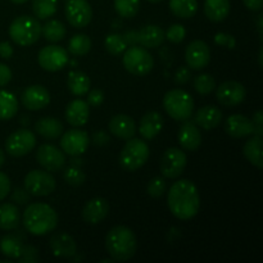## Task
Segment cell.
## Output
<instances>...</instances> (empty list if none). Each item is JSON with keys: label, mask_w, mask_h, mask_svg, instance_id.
<instances>
[{"label": "cell", "mask_w": 263, "mask_h": 263, "mask_svg": "<svg viewBox=\"0 0 263 263\" xmlns=\"http://www.w3.org/2000/svg\"><path fill=\"white\" fill-rule=\"evenodd\" d=\"M167 204L176 218L182 221L192 220L198 215L200 207V198L197 186L186 179L176 181L170 187Z\"/></svg>", "instance_id": "cell-1"}, {"label": "cell", "mask_w": 263, "mask_h": 263, "mask_svg": "<svg viewBox=\"0 0 263 263\" xmlns=\"http://www.w3.org/2000/svg\"><path fill=\"white\" fill-rule=\"evenodd\" d=\"M105 248L113 261H128L135 256L138 248L135 234L127 226H115L105 236Z\"/></svg>", "instance_id": "cell-2"}, {"label": "cell", "mask_w": 263, "mask_h": 263, "mask_svg": "<svg viewBox=\"0 0 263 263\" xmlns=\"http://www.w3.org/2000/svg\"><path fill=\"white\" fill-rule=\"evenodd\" d=\"M23 225L30 234L43 236L58 225V215L46 203H31L23 212Z\"/></svg>", "instance_id": "cell-3"}, {"label": "cell", "mask_w": 263, "mask_h": 263, "mask_svg": "<svg viewBox=\"0 0 263 263\" xmlns=\"http://www.w3.org/2000/svg\"><path fill=\"white\" fill-rule=\"evenodd\" d=\"M9 36L21 46L33 45L41 36V25L37 18L30 15L17 17L9 26Z\"/></svg>", "instance_id": "cell-4"}, {"label": "cell", "mask_w": 263, "mask_h": 263, "mask_svg": "<svg viewBox=\"0 0 263 263\" xmlns=\"http://www.w3.org/2000/svg\"><path fill=\"white\" fill-rule=\"evenodd\" d=\"M163 108L175 121H185L192 117L194 100L185 90L172 89L163 97Z\"/></svg>", "instance_id": "cell-5"}, {"label": "cell", "mask_w": 263, "mask_h": 263, "mask_svg": "<svg viewBox=\"0 0 263 263\" xmlns=\"http://www.w3.org/2000/svg\"><path fill=\"white\" fill-rule=\"evenodd\" d=\"M149 158L148 144L140 139H128L126 145L121 151L120 164L126 171H138L146 163Z\"/></svg>", "instance_id": "cell-6"}, {"label": "cell", "mask_w": 263, "mask_h": 263, "mask_svg": "<svg viewBox=\"0 0 263 263\" xmlns=\"http://www.w3.org/2000/svg\"><path fill=\"white\" fill-rule=\"evenodd\" d=\"M123 67L135 76H145L153 69L154 59L145 48L134 45L125 50Z\"/></svg>", "instance_id": "cell-7"}, {"label": "cell", "mask_w": 263, "mask_h": 263, "mask_svg": "<svg viewBox=\"0 0 263 263\" xmlns=\"http://www.w3.org/2000/svg\"><path fill=\"white\" fill-rule=\"evenodd\" d=\"M55 179L45 170H32L25 177V189L35 197H46L55 190Z\"/></svg>", "instance_id": "cell-8"}, {"label": "cell", "mask_w": 263, "mask_h": 263, "mask_svg": "<svg viewBox=\"0 0 263 263\" xmlns=\"http://www.w3.org/2000/svg\"><path fill=\"white\" fill-rule=\"evenodd\" d=\"M36 146V136L27 128L14 131L5 140V151L12 157H23L31 153Z\"/></svg>", "instance_id": "cell-9"}, {"label": "cell", "mask_w": 263, "mask_h": 263, "mask_svg": "<svg viewBox=\"0 0 263 263\" xmlns=\"http://www.w3.org/2000/svg\"><path fill=\"white\" fill-rule=\"evenodd\" d=\"M187 159L184 151L179 148H170L163 153L161 159V174L166 179H177L186 167Z\"/></svg>", "instance_id": "cell-10"}, {"label": "cell", "mask_w": 263, "mask_h": 263, "mask_svg": "<svg viewBox=\"0 0 263 263\" xmlns=\"http://www.w3.org/2000/svg\"><path fill=\"white\" fill-rule=\"evenodd\" d=\"M39 64L48 72L61 71L68 63V51L58 45H48L39 53Z\"/></svg>", "instance_id": "cell-11"}, {"label": "cell", "mask_w": 263, "mask_h": 263, "mask_svg": "<svg viewBox=\"0 0 263 263\" xmlns=\"http://www.w3.org/2000/svg\"><path fill=\"white\" fill-rule=\"evenodd\" d=\"M36 161L48 172H57L66 164V153L51 144H43L36 152Z\"/></svg>", "instance_id": "cell-12"}, {"label": "cell", "mask_w": 263, "mask_h": 263, "mask_svg": "<svg viewBox=\"0 0 263 263\" xmlns=\"http://www.w3.org/2000/svg\"><path fill=\"white\" fill-rule=\"evenodd\" d=\"M66 18L74 28H84L91 22L92 9L87 0H67Z\"/></svg>", "instance_id": "cell-13"}, {"label": "cell", "mask_w": 263, "mask_h": 263, "mask_svg": "<svg viewBox=\"0 0 263 263\" xmlns=\"http://www.w3.org/2000/svg\"><path fill=\"white\" fill-rule=\"evenodd\" d=\"M187 67L193 71H200L205 68L211 61V49L207 43L202 40H194L187 45L185 51Z\"/></svg>", "instance_id": "cell-14"}, {"label": "cell", "mask_w": 263, "mask_h": 263, "mask_svg": "<svg viewBox=\"0 0 263 263\" xmlns=\"http://www.w3.org/2000/svg\"><path fill=\"white\" fill-rule=\"evenodd\" d=\"M89 135L79 128H72L63 134L61 139V148L68 156H81L89 146Z\"/></svg>", "instance_id": "cell-15"}, {"label": "cell", "mask_w": 263, "mask_h": 263, "mask_svg": "<svg viewBox=\"0 0 263 263\" xmlns=\"http://www.w3.org/2000/svg\"><path fill=\"white\" fill-rule=\"evenodd\" d=\"M247 90L243 84L238 81H226L218 86L216 98L225 107H235L244 102Z\"/></svg>", "instance_id": "cell-16"}, {"label": "cell", "mask_w": 263, "mask_h": 263, "mask_svg": "<svg viewBox=\"0 0 263 263\" xmlns=\"http://www.w3.org/2000/svg\"><path fill=\"white\" fill-rule=\"evenodd\" d=\"M22 104L28 110H40L50 103V94L41 85H32L22 92Z\"/></svg>", "instance_id": "cell-17"}, {"label": "cell", "mask_w": 263, "mask_h": 263, "mask_svg": "<svg viewBox=\"0 0 263 263\" xmlns=\"http://www.w3.org/2000/svg\"><path fill=\"white\" fill-rule=\"evenodd\" d=\"M179 130V143L184 151L195 152L202 145V134L194 121L185 120Z\"/></svg>", "instance_id": "cell-18"}, {"label": "cell", "mask_w": 263, "mask_h": 263, "mask_svg": "<svg viewBox=\"0 0 263 263\" xmlns=\"http://www.w3.org/2000/svg\"><path fill=\"white\" fill-rule=\"evenodd\" d=\"M109 213V203L104 198H94L85 204L82 218L89 225H98L105 220Z\"/></svg>", "instance_id": "cell-19"}, {"label": "cell", "mask_w": 263, "mask_h": 263, "mask_svg": "<svg viewBox=\"0 0 263 263\" xmlns=\"http://www.w3.org/2000/svg\"><path fill=\"white\" fill-rule=\"evenodd\" d=\"M108 128L116 138L121 140H128L136 134L135 121L127 115H116L110 118Z\"/></svg>", "instance_id": "cell-20"}, {"label": "cell", "mask_w": 263, "mask_h": 263, "mask_svg": "<svg viewBox=\"0 0 263 263\" xmlns=\"http://www.w3.org/2000/svg\"><path fill=\"white\" fill-rule=\"evenodd\" d=\"M50 248L54 256L61 258H72L77 254L76 241L67 233H57L50 239Z\"/></svg>", "instance_id": "cell-21"}, {"label": "cell", "mask_w": 263, "mask_h": 263, "mask_svg": "<svg viewBox=\"0 0 263 263\" xmlns=\"http://www.w3.org/2000/svg\"><path fill=\"white\" fill-rule=\"evenodd\" d=\"M222 117L223 115L220 108L215 105H205L195 113L194 122L198 127L210 131L220 126V123L222 122Z\"/></svg>", "instance_id": "cell-22"}, {"label": "cell", "mask_w": 263, "mask_h": 263, "mask_svg": "<svg viewBox=\"0 0 263 263\" xmlns=\"http://www.w3.org/2000/svg\"><path fill=\"white\" fill-rule=\"evenodd\" d=\"M225 131L234 139H241L253 134L252 120L243 115H233L226 120Z\"/></svg>", "instance_id": "cell-23"}, {"label": "cell", "mask_w": 263, "mask_h": 263, "mask_svg": "<svg viewBox=\"0 0 263 263\" xmlns=\"http://www.w3.org/2000/svg\"><path fill=\"white\" fill-rule=\"evenodd\" d=\"M89 116V103L82 99L72 100L66 108V120L73 127H81L86 125Z\"/></svg>", "instance_id": "cell-24"}, {"label": "cell", "mask_w": 263, "mask_h": 263, "mask_svg": "<svg viewBox=\"0 0 263 263\" xmlns=\"http://www.w3.org/2000/svg\"><path fill=\"white\" fill-rule=\"evenodd\" d=\"M162 127H163V117H162V115L159 112H156V110H152V112L144 115L143 118L140 120L139 133H140L143 139L152 140L161 133Z\"/></svg>", "instance_id": "cell-25"}, {"label": "cell", "mask_w": 263, "mask_h": 263, "mask_svg": "<svg viewBox=\"0 0 263 263\" xmlns=\"http://www.w3.org/2000/svg\"><path fill=\"white\" fill-rule=\"evenodd\" d=\"M164 40H166L164 31L157 25L144 26L139 31V43L144 48H158V46H161L163 44Z\"/></svg>", "instance_id": "cell-26"}, {"label": "cell", "mask_w": 263, "mask_h": 263, "mask_svg": "<svg viewBox=\"0 0 263 263\" xmlns=\"http://www.w3.org/2000/svg\"><path fill=\"white\" fill-rule=\"evenodd\" d=\"M35 130L43 138L54 140L63 134V123L54 117H43L35 123Z\"/></svg>", "instance_id": "cell-27"}, {"label": "cell", "mask_w": 263, "mask_h": 263, "mask_svg": "<svg viewBox=\"0 0 263 263\" xmlns=\"http://www.w3.org/2000/svg\"><path fill=\"white\" fill-rule=\"evenodd\" d=\"M21 213L20 210L13 203L0 204V229L4 231H12L20 226Z\"/></svg>", "instance_id": "cell-28"}, {"label": "cell", "mask_w": 263, "mask_h": 263, "mask_svg": "<svg viewBox=\"0 0 263 263\" xmlns=\"http://www.w3.org/2000/svg\"><path fill=\"white\" fill-rule=\"evenodd\" d=\"M204 13L212 22H222L230 13V0H205Z\"/></svg>", "instance_id": "cell-29"}, {"label": "cell", "mask_w": 263, "mask_h": 263, "mask_svg": "<svg viewBox=\"0 0 263 263\" xmlns=\"http://www.w3.org/2000/svg\"><path fill=\"white\" fill-rule=\"evenodd\" d=\"M244 157L256 166L257 168H262L263 167V158H262V136L253 135L249 140H247L246 145L243 149Z\"/></svg>", "instance_id": "cell-30"}, {"label": "cell", "mask_w": 263, "mask_h": 263, "mask_svg": "<svg viewBox=\"0 0 263 263\" xmlns=\"http://www.w3.org/2000/svg\"><path fill=\"white\" fill-rule=\"evenodd\" d=\"M69 91L76 97H82L87 94L90 89V79L86 73L81 71H71L67 80Z\"/></svg>", "instance_id": "cell-31"}, {"label": "cell", "mask_w": 263, "mask_h": 263, "mask_svg": "<svg viewBox=\"0 0 263 263\" xmlns=\"http://www.w3.org/2000/svg\"><path fill=\"white\" fill-rule=\"evenodd\" d=\"M170 10L177 18L187 20L194 17L198 10L197 0H170Z\"/></svg>", "instance_id": "cell-32"}, {"label": "cell", "mask_w": 263, "mask_h": 263, "mask_svg": "<svg viewBox=\"0 0 263 263\" xmlns=\"http://www.w3.org/2000/svg\"><path fill=\"white\" fill-rule=\"evenodd\" d=\"M23 244L22 239L17 235L7 234L0 240V251L5 257L10 259H18L22 252Z\"/></svg>", "instance_id": "cell-33"}, {"label": "cell", "mask_w": 263, "mask_h": 263, "mask_svg": "<svg viewBox=\"0 0 263 263\" xmlns=\"http://www.w3.org/2000/svg\"><path fill=\"white\" fill-rule=\"evenodd\" d=\"M18 112L17 98L5 90H0V120L7 121Z\"/></svg>", "instance_id": "cell-34"}, {"label": "cell", "mask_w": 263, "mask_h": 263, "mask_svg": "<svg viewBox=\"0 0 263 263\" xmlns=\"http://www.w3.org/2000/svg\"><path fill=\"white\" fill-rule=\"evenodd\" d=\"M66 26L57 20H50L41 26V35L50 43H58L66 37Z\"/></svg>", "instance_id": "cell-35"}, {"label": "cell", "mask_w": 263, "mask_h": 263, "mask_svg": "<svg viewBox=\"0 0 263 263\" xmlns=\"http://www.w3.org/2000/svg\"><path fill=\"white\" fill-rule=\"evenodd\" d=\"M91 49V40L85 33H77L68 41V51L74 57L86 55Z\"/></svg>", "instance_id": "cell-36"}, {"label": "cell", "mask_w": 263, "mask_h": 263, "mask_svg": "<svg viewBox=\"0 0 263 263\" xmlns=\"http://www.w3.org/2000/svg\"><path fill=\"white\" fill-rule=\"evenodd\" d=\"M58 0H33L32 10L37 20H49L57 12Z\"/></svg>", "instance_id": "cell-37"}, {"label": "cell", "mask_w": 263, "mask_h": 263, "mask_svg": "<svg viewBox=\"0 0 263 263\" xmlns=\"http://www.w3.org/2000/svg\"><path fill=\"white\" fill-rule=\"evenodd\" d=\"M115 9L121 18H133L140 9V0H115Z\"/></svg>", "instance_id": "cell-38"}, {"label": "cell", "mask_w": 263, "mask_h": 263, "mask_svg": "<svg viewBox=\"0 0 263 263\" xmlns=\"http://www.w3.org/2000/svg\"><path fill=\"white\" fill-rule=\"evenodd\" d=\"M194 89L198 94L200 95H208L216 89V81L213 76L208 73L198 74L194 79Z\"/></svg>", "instance_id": "cell-39"}, {"label": "cell", "mask_w": 263, "mask_h": 263, "mask_svg": "<svg viewBox=\"0 0 263 263\" xmlns=\"http://www.w3.org/2000/svg\"><path fill=\"white\" fill-rule=\"evenodd\" d=\"M104 46L107 49V51L112 55H120L123 51L127 49V45L123 41L122 35H118V33H110L105 37Z\"/></svg>", "instance_id": "cell-40"}, {"label": "cell", "mask_w": 263, "mask_h": 263, "mask_svg": "<svg viewBox=\"0 0 263 263\" xmlns=\"http://www.w3.org/2000/svg\"><path fill=\"white\" fill-rule=\"evenodd\" d=\"M63 177H64V181H66L68 185H71V186H81V185L85 182V180H86L85 172L82 171L80 167H74V166L67 167V168L64 170Z\"/></svg>", "instance_id": "cell-41"}, {"label": "cell", "mask_w": 263, "mask_h": 263, "mask_svg": "<svg viewBox=\"0 0 263 263\" xmlns=\"http://www.w3.org/2000/svg\"><path fill=\"white\" fill-rule=\"evenodd\" d=\"M167 189L166 181H164L163 177L156 176L149 181L148 187H146V192L151 195L152 198H159L164 194Z\"/></svg>", "instance_id": "cell-42"}, {"label": "cell", "mask_w": 263, "mask_h": 263, "mask_svg": "<svg viewBox=\"0 0 263 263\" xmlns=\"http://www.w3.org/2000/svg\"><path fill=\"white\" fill-rule=\"evenodd\" d=\"M164 35H166L167 40H170L171 43L179 44L181 43L185 39V36H186V31H185L184 26L177 25L176 23V25L170 26L168 30H167V32L164 33Z\"/></svg>", "instance_id": "cell-43"}, {"label": "cell", "mask_w": 263, "mask_h": 263, "mask_svg": "<svg viewBox=\"0 0 263 263\" xmlns=\"http://www.w3.org/2000/svg\"><path fill=\"white\" fill-rule=\"evenodd\" d=\"M20 262L22 263H33L39 261V251L33 246H23L22 252L20 256Z\"/></svg>", "instance_id": "cell-44"}, {"label": "cell", "mask_w": 263, "mask_h": 263, "mask_svg": "<svg viewBox=\"0 0 263 263\" xmlns=\"http://www.w3.org/2000/svg\"><path fill=\"white\" fill-rule=\"evenodd\" d=\"M215 43L220 46H225L228 49H234L236 45V40L233 35L225 32H218L215 35Z\"/></svg>", "instance_id": "cell-45"}, {"label": "cell", "mask_w": 263, "mask_h": 263, "mask_svg": "<svg viewBox=\"0 0 263 263\" xmlns=\"http://www.w3.org/2000/svg\"><path fill=\"white\" fill-rule=\"evenodd\" d=\"M31 200V194L25 189V187H15L13 190L12 194V202H14L15 204L23 205L27 204Z\"/></svg>", "instance_id": "cell-46"}, {"label": "cell", "mask_w": 263, "mask_h": 263, "mask_svg": "<svg viewBox=\"0 0 263 263\" xmlns=\"http://www.w3.org/2000/svg\"><path fill=\"white\" fill-rule=\"evenodd\" d=\"M192 79V71L189 67H180L175 73V82L177 85H185Z\"/></svg>", "instance_id": "cell-47"}, {"label": "cell", "mask_w": 263, "mask_h": 263, "mask_svg": "<svg viewBox=\"0 0 263 263\" xmlns=\"http://www.w3.org/2000/svg\"><path fill=\"white\" fill-rule=\"evenodd\" d=\"M104 102V94L100 89H92L87 95V103L92 107H99Z\"/></svg>", "instance_id": "cell-48"}, {"label": "cell", "mask_w": 263, "mask_h": 263, "mask_svg": "<svg viewBox=\"0 0 263 263\" xmlns=\"http://www.w3.org/2000/svg\"><path fill=\"white\" fill-rule=\"evenodd\" d=\"M10 192V180L4 172H0V202L7 198Z\"/></svg>", "instance_id": "cell-49"}, {"label": "cell", "mask_w": 263, "mask_h": 263, "mask_svg": "<svg viewBox=\"0 0 263 263\" xmlns=\"http://www.w3.org/2000/svg\"><path fill=\"white\" fill-rule=\"evenodd\" d=\"M253 135H263V113L262 110H257L253 115Z\"/></svg>", "instance_id": "cell-50"}, {"label": "cell", "mask_w": 263, "mask_h": 263, "mask_svg": "<svg viewBox=\"0 0 263 263\" xmlns=\"http://www.w3.org/2000/svg\"><path fill=\"white\" fill-rule=\"evenodd\" d=\"M91 141L97 146H104L109 143L110 138H109V135L105 133V131H98V133H95L94 135H92Z\"/></svg>", "instance_id": "cell-51"}, {"label": "cell", "mask_w": 263, "mask_h": 263, "mask_svg": "<svg viewBox=\"0 0 263 263\" xmlns=\"http://www.w3.org/2000/svg\"><path fill=\"white\" fill-rule=\"evenodd\" d=\"M12 80V71L7 64L0 63V87L8 85Z\"/></svg>", "instance_id": "cell-52"}, {"label": "cell", "mask_w": 263, "mask_h": 263, "mask_svg": "<svg viewBox=\"0 0 263 263\" xmlns=\"http://www.w3.org/2000/svg\"><path fill=\"white\" fill-rule=\"evenodd\" d=\"M123 41L127 46H134L139 43V31H126L125 33L122 35Z\"/></svg>", "instance_id": "cell-53"}, {"label": "cell", "mask_w": 263, "mask_h": 263, "mask_svg": "<svg viewBox=\"0 0 263 263\" xmlns=\"http://www.w3.org/2000/svg\"><path fill=\"white\" fill-rule=\"evenodd\" d=\"M13 55V48L8 41L0 43V57L4 59H9Z\"/></svg>", "instance_id": "cell-54"}, {"label": "cell", "mask_w": 263, "mask_h": 263, "mask_svg": "<svg viewBox=\"0 0 263 263\" xmlns=\"http://www.w3.org/2000/svg\"><path fill=\"white\" fill-rule=\"evenodd\" d=\"M243 3L249 10L253 12H259L263 7V0H243Z\"/></svg>", "instance_id": "cell-55"}, {"label": "cell", "mask_w": 263, "mask_h": 263, "mask_svg": "<svg viewBox=\"0 0 263 263\" xmlns=\"http://www.w3.org/2000/svg\"><path fill=\"white\" fill-rule=\"evenodd\" d=\"M82 164H84V162H82V159L80 158V156H73V158L71 159V166L80 167V168H81Z\"/></svg>", "instance_id": "cell-56"}, {"label": "cell", "mask_w": 263, "mask_h": 263, "mask_svg": "<svg viewBox=\"0 0 263 263\" xmlns=\"http://www.w3.org/2000/svg\"><path fill=\"white\" fill-rule=\"evenodd\" d=\"M262 20H263V15L259 14L258 15V21H257V26H258L259 35H261V36H262Z\"/></svg>", "instance_id": "cell-57"}, {"label": "cell", "mask_w": 263, "mask_h": 263, "mask_svg": "<svg viewBox=\"0 0 263 263\" xmlns=\"http://www.w3.org/2000/svg\"><path fill=\"white\" fill-rule=\"evenodd\" d=\"M4 162H5V154H4V152H3L2 149H0V167H2L3 164H4Z\"/></svg>", "instance_id": "cell-58"}, {"label": "cell", "mask_w": 263, "mask_h": 263, "mask_svg": "<svg viewBox=\"0 0 263 263\" xmlns=\"http://www.w3.org/2000/svg\"><path fill=\"white\" fill-rule=\"evenodd\" d=\"M12 3H14V4H25L26 2H28V0H10Z\"/></svg>", "instance_id": "cell-59"}, {"label": "cell", "mask_w": 263, "mask_h": 263, "mask_svg": "<svg viewBox=\"0 0 263 263\" xmlns=\"http://www.w3.org/2000/svg\"><path fill=\"white\" fill-rule=\"evenodd\" d=\"M259 66H262V49L259 50Z\"/></svg>", "instance_id": "cell-60"}, {"label": "cell", "mask_w": 263, "mask_h": 263, "mask_svg": "<svg viewBox=\"0 0 263 263\" xmlns=\"http://www.w3.org/2000/svg\"><path fill=\"white\" fill-rule=\"evenodd\" d=\"M149 3H159V2H162V0H148Z\"/></svg>", "instance_id": "cell-61"}]
</instances>
